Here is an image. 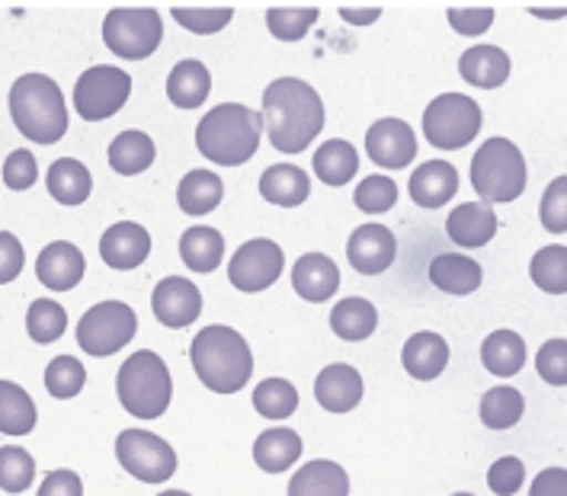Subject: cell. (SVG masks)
Returning <instances> with one entry per match:
<instances>
[{
	"instance_id": "cell-40",
	"label": "cell",
	"mask_w": 567,
	"mask_h": 496,
	"mask_svg": "<svg viewBox=\"0 0 567 496\" xmlns=\"http://www.w3.org/2000/svg\"><path fill=\"white\" fill-rule=\"evenodd\" d=\"M64 330H68V311L59 301H49V298L32 301L30 311H27V333H30L32 343L49 347V343L64 337Z\"/></svg>"
},
{
	"instance_id": "cell-20",
	"label": "cell",
	"mask_w": 567,
	"mask_h": 496,
	"mask_svg": "<svg viewBox=\"0 0 567 496\" xmlns=\"http://www.w3.org/2000/svg\"><path fill=\"white\" fill-rule=\"evenodd\" d=\"M408 189L420 208H443L458 193V170L449 161H426L411 174Z\"/></svg>"
},
{
	"instance_id": "cell-55",
	"label": "cell",
	"mask_w": 567,
	"mask_h": 496,
	"mask_svg": "<svg viewBox=\"0 0 567 496\" xmlns=\"http://www.w3.org/2000/svg\"><path fill=\"white\" fill-rule=\"evenodd\" d=\"M533 13H538V17H565V7H558V10H536L533 7Z\"/></svg>"
},
{
	"instance_id": "cell-48",
	"label": "cell",
	"mask_w": 567,
	"mask_h": 496,
	"mask_svg": "<svg viewBox=\"0 0 567 496\" xmlns=\"http://www.w3.org/2000/svg\"><path fill=\"white\" fill-rule=\"evenodd\" d=\"M526 480V465L519 458H497L494 465L487 467V487L497 496H513Z\"/></svg>"
},
{
	"instance_id": "cell-3",
	"label": "cell",
	"mask_w": 567,
	"mask_h": 496,
	"mask_svg": "<svg viewBox=\"0 0 567 496\" xmlns=\"http://www.w3.org/2000/svg\"><path fill=\"white\" fill-rule=\"evenodd\" d=\"M260 135H264L260 113L240 103H221L196 125V151L209 157L212 164L240 167L257 154Z\"/></svg>"
},
{
	"instance_id": "cell-52",
	"label": "cell",
	"mask_w": 567,
	"mask_h": 496,
	"mask_svg": "<svg viewBox=\"0 0 567 496\" xmlns=\"http://www.w3.org/2000/svg\"><path fill=\"white\" fill-rule=\"evenodd\" d=\"M39 496H84V484L74 471L61 467V471H49L42 487H39Z\"/></svg>"
},
{
	"instance_id": "cell-10",
	"label": "cell",
	"mask_w": 567,
	"mask_h": 496,
	"mask_svg": "<svg viewBox=\"0 0 567 496\" xmlns=\"http://www.w3.org/2000/svg\"><path fill=\"white\" fill-rule=\"evenodd\" d=\"M128 93H132V78L125 71L113 64H96L84 71L74 84V110L84 122H103L120 113Z\"/></svg>"
},
{
	"instance_id": "cell-39",
	"label": "cell",
	"mask_w": 567,
	"mask_h": 496,
	"mask_svg": "<svg viewBox=\"0 0 567 496\" xmlns=\"http://www.w3.org/2000/svg\"><path fill=\"white\" fill-rule=\"evenodd\" d=\"M529 276L542 292L565 294L567 292V247L565 244H551L542 247L533 264H529Z\"/></svg>"
},
{
	"instance_id": "cell-23",
	"label": "cell",
	"mask_w": 567,
	"mask_h": 496,
	"mask_svg": "<svg viewBox=\"0 0 567 496\" xmlns=\"http://www.w3.org/2000/svg\"><path fill=\"white\" fill-rule=\"evenodd\" d=\"M401 362L408 369V375L417 381H433L440 379L446 372L449 365V343L440 337V333H414L408 343H404V352H401Z\"/></svg>"
},
{
	"instance_id": "cell-57",
	"label": "cell",
	"mask_w": 567,
	"mask_h": 496,
	"mask_svg": "<svg viewBox=\"0 0 567 496\" xmlns=\"http://www.w3.org/2000/svg\"><path fill=\"white\" fill-rule=\"evenodd\" d=\"M452 496H475V494H452Z\"/></svg>"
},
{
	"instance_id": "cell-46",
	"label": "cell",
	"mask_w": 567,
	"mask_h": 496,
	"mask_svg": "<svg viewBox=\"0 0 567 496\" xmlns=\"http://www.w3.org/2000/svg\"><path fill=\"white\" fill-rule=\"evenodd\" d=\"M538 218H542L545 231H551V234L567 231V176L565 174L548 183V189H545V196H542Z\"/></svg>"
},
{
	"instance_id": "cell-38",
	"label": "cell",
	"mask_w": 567,
	"mask_h": 496,
	"mask_svg": "<svg viewBox=\"0 0 567 496\" xmlns=\"http://www.w3.org/2000/svg\"><path fill=\"white\" fill-rule=\"evenodd\" d=\"M254 410L267 420H289L299 410V391L286 379H267L254 388Z\"/></svg>"
},
{
	"instance_id": "cell-17",
	"label": "cell",
	"mask_w": 567,
	"mask_h": 496,
	"mask_svg": "<svg viewBox=\"0 0 567 496\" xmlns=\"http://www.w3.org/2000/svg\"><path fill=\"white\" fill-rule=\"evenodd\" d=\"M84 269H87V260L84 254L68 244V240H55L49 244L39 260H35V276L45 289L52 292H71L81 279H84Z\"/></svg>"
},
{
	"instance_id": "cell-41",
	"label": "cell",
	"mask_w": 567,
	"mask_h": 496,
	"mask_svg": "<svg viewBox=\"0 0 567 496\" xmlns=\"http://www.w3.org/2000/svg\"><path fill=\"white\" fill-rule=\"evenodd\" d=\"M318 7H269L267 27L279 42H299L315 27Z\"/></svg>"
},
{
	"instance_id": "cell-27",
	"label": "cell",
	"mask_w": 567,
	"mask_h": 496,
	"mask_svg": "<svg viewBox=\"0 0 567 496\" xmlns=\"http://www.w3.org/2000/svg\"><path fill=\"white\" fill-rule=\"evenodd\" d=\"M301 458V436L292 430H264L254 442V462L267 474H282Z\"/></svg>"
},
{
	"instance_id": "cell-11",
	"label": "cell",
	"mask_w": 567,
	"mask_h": 496,
	"mask_svg": "<svg viewBox=\"0 0 567 496\" xmlns=\"http://www.w3.org/2000/svg\"><path fill=\"white\" fill-rule=\"evenodd\" d=\"M116 458L120 465L145 484H164L177 474V452L171 442L154 436L148 430H125L116 438Z\"/></svg>"
},
{
	"instance_id": "cell-26",
	"label": "cell",
	"mask_w": 567,
	"mask_h": 496,
	"mask_svg": "<svg viewBox=\"0 0 567 496\" xmlns=\"http://www.w3.org/2000/svg\"><path fill=\"white\" fill-rule=\"evenodd\" d=\"M212 90V74L203 61L186 59L174 64L171 78H167V96L179 110H196L206 103Z\"/></svg>"
},
{
	"instance_id": "cell-42",
	"label": "cell",
	"mask_w": 567,
	"mask_h": 496,
	"mask_svg": "<svg viewBox=\"0 0 567 496\" xmlns=\"http://www.w3.org/2000/svg\"><path fill=\"white\" fill-rule=\"evenodd\" d=\"M84 381H87V372H84V365L74 355H59L45 369V391L52 397H59V401L78 397L84 391Z\"/></svg>"
},
{
	"instance_id": "cell-14",
	"label": "cell",
	"mask_w": 567,
	"mask_h": 496,
	"mask_svg": "<svg viewBox=\"0 0 567 496\" xmlns=\"http://www.w3.org/2000/svg\"><path fill=\"white\" fill-rule=\"evenodd\" d=\"M151 308H154V318L164 327L183 330V327L196 323V318L203 314V292L183 276H167L157 282V289L151 294Z\"/></svg>"
},
{
	"instance_id": "cell-51",
	"label": "cell",
	"mask_w": 567,
	"mask_h": 496,
	"mask_svg": "<svg viewBox=\"0 0 567 496\" xmlns=\"http://www.w3.org/2000/svg\"><path fill=\"white\" fill-rule=\"evenodd\" d=\"M23 266H27V254L17 234L0 231V286L13 282L23 272Z\"/></svg>"
},
{
	"instance_id": "cell-44",
	"label": "cell",
	"mask_w": 567,
	"mask_h": 496,
	"mask_svg": "<svg viewBox=\"0 0 567 496\" xmlns=\"http://www.w3.org/2000/svg\"><path fill=\"white\" fill-rule=\"evenodd\" d=\"M174 20H177L183 30L196 32V35H215L221 32L231 20H235V10L231 7H183L174 3Z\"/></svg>"
},
{
	"instance_id": "cell-31",
	"label": "cell",
	"mask_w": 567,
	"mask_h": 496,
	"mask_svg": "<svg viewBox=\"0 0 567 496\" xmlns=\"http://www.w3.org/2000/svg\"><path fill=\"white\" fill-rule=\"evenodd\" d=\"M308 193H311V179L292 164H276L260 176V196L279 208H296L308 199Z\"/></svg>"
},
{
	"instance_id": "cell-13",
	"label": "cell",
	"mask_w": 567,
	"mask_h": 496,
	"mask_svg": "<svg viewBox=\"0 0 567 496\" xmlns=\"http://www.w3.org/2000/svg\"><path fill=\"white\" fill-rule=\"evenodd\" d=\"M369 157L385 170H404L417 157V135L401 118H382L365 132Z\"/></svg>"
},
{
	"instance_id": "cell-33",
	"label": "cell",
	"mask_w": 567,
	"mask_h": 496,
	"mask_svg": "<svg viewBox=\"0 0 567 496\" xmlns=\"http://www.w3.org/2000/svg\"><path fill=\"white\" fill-rule=\"evenodd\" d=\"M45 183H49L52 199L61 205L87 203L90 189H93L90 170L81 161H74V157H61V161H55V164L49 167Z\"/></svg>"
},
{
	"instance_id": "cell-5",
	"label": "cell",
	"mask_w": 567,
	"mask_h": 496,
	"mask_svg": "<svg viewBox=\"0 0 567 496\" xmlns=\"http://www.w3.org/2000/svg\"><path fill=\"white\" fill-rule=\"evenodd\" d=\"M116 394H120L122 407L138 420L164 416L174 397V381H171L167 362L151 350L132 352L120 369Z\"/></svg>"
},
{
	"instance_id": "cell-56",
	"label": "cell",
	"mask_w": 567,
	"mask_h": 496,
	"mask_svg": "<svg viewBox=\"0 0 567 496\" xmlns=\"http://www.w3.org/2000/svg\"><path fill=\"white\" fill-rule=\"evenodd\" d=\"M157 496H193V494H183V490H164V494Z\"/></svg>"
},
{
	"instance_id": "cell-54",
	"label": "cell",
	"mask_w": 567,
	"mask_h": 496,
	"mask_svg": "<svg viewBox=\"0 0 567 496\" xmlns=\"http://www.w3.org/2000/svg\"><path fill=\"white\" fill-rule=\"evenodd\" d=\"M340 17H343L350 27H369V23H375V20L382 17V7H379V3H372V7H350V3H343V7H340Z\"/></svg>"
},
{
	"instance_id": "cell-28",
	"label": "cell",
	"mask_w": 567,
	"mask_h": 496,
	"mask_svg": "<svg viewBox=\"0 0 567 496\" xmlns=\"http://www.w3.org/2000/svg\"><path fill=\"white\" fill-rule=\"evenodd\" d=\"M221 196H225V183L212 170H189L179 179L177 203L183 215H193V218L209 215L221 205Z\"/></svg>"
},
{
	"instance_id": "cell-16",
	"label": "cell",
	"mask_w": 567,
	"mask_h": 496,
	"mask_svg": "<svg viewBox=\"0 0 567 496\" xmlns=\"http://www.w3.org/2000/svg\"><path fill=\"white\" fill-rule=\"evenodd\" d=\"M151 234L135 221H120L100 237V260L110 269H138L148 260Z\"/></svg>"
},
{
	"instance_id": "cell-25",
	"label": "cell",
	"mask_w": 567,
	"mask_h": 496,
	"mask_svg": "<svg viewBox=\"0 0 567 496\" xmlns=\"http://www.w3.org/2000/svg\"><path fill=\"white\" fill-rule=\"evenodd\" d=\"M289 496H350V477L337 462H308L292 474Z\"/></svg>"
},
{
	"instance_id": "cell-53",
	"label": "cell",
	"mask_w": 567,
	"mask_h": 496,
	"mask_svg": "<svg viewBox=\"0 0 567 496\" xmlns=\"http://www.w3.org/2000/svg\"><path fill=\"white\" fill-rule=\"evenodd\" d=\"M529 496H567V471L565 467H548L533 480Z\"/></svg>"
},
{
	"instance_id": "cell-1",
	"label": "cell",
	"mask_w": 567,
	"mask_h": 496,
	"mask_svg": "<svg viewBox=\"0 0 567 496\" xmlns=\"http://www.w3.org/2000/svg\"><path fill=\"white\" fill-rule=\"evenodd\" d=\"M260 122L267 128L269 145L286 154H299L324 128V103L318 90L299 78H279L264 93Z\"/></svg>"
},
{
	"instance_id": "cell-47",
	"label": "cell",
	"mask_w": 567,
	"mask_h": 496,
	"mask_svg": "<svg viewBox=\"0 0 567 496\" xmlns=\"http://www.w3.org/2000/svg\"><path fill=\"white\" fill-rule=\"evenodd\" d=\"M536 369L542 379L555 388H565L567 384V343L565 337L558 340H548L536 355Z\"/></svg>"
},
{
	"instance_id": "cell-15",
	"label": "cell",
	"mask_w": 567,
	"mask_h": 496,
	"mask_svg": "<svg viewBox=\"0 0 567 496\" xmlns=\"http://www.w3.org/2000/svg\"><path fill=\"white\" fill-rule=\"evenodd\" d=\"M398 257V240L385 225H359L350 234L347 244V260L359 276H382Z\"/></svg>"
},
{
	"instance_id": "cell-36",
	"label": "cell",
	"mask_w": 567,
	"mask_h": 496,
	"mask_svg": "<svg viewBox=\"0 0 567 496\" xmlns=\"http://www.w3.org/2000/svg\"><path fill=\"white\" fill-rule=\"evenodd\" d=\"M35 404L32 397L13 381H0V433L7 436H27L35 430Z\"/></svg>"
},
{
	"instance_id": "cell-49",
	"label": "cell",
	"mask_w": 567,
	"mask_h": 496,
	"mask_svg": "<svg viewBox=\"0 0 567 496\" xmlns=\"http://www.w3.org/2000/svg\"><path fill=\"white\" fill-rule=\"evenodd\" d=\"M446 17L449 27L458 32V35L475 39V35H484V32L491 30V23H494V7H449Z\"/></svg>"
},
{
	"instance_id": "cell-35",
	"label": "cell",
	"mask_w": 567,
	"mask_h": 496,
	"mask_svg": "<svg viewBox=\"0 0 567 496\" xmlns=\"http://www.w3.org/2000/svg\"><path fill=\"white\" fill-rule=\"evenodd\" d=\"M154 154H157V147L151 142V135L132 128V132H122V135L113 138V145H110V167L122 176L145 174L154 164Z\"/></svg>"
},
{
	"instance_id": "cell-7",
	"label": "cell",
	"mask_w": 567,
	"mask_h": 496,
	"mask_svg": "<svg viewBox=\"0 0 567 496\" xmlns=\"http://www.w3.org/2000/svg\"><path fill=\"white\" fill-rule=\"evenodd\" d=\"M164 23L154 7H113L103 20V42L125 61H145L157 52Z\"/></svg>"
},
{
	"instance_id": "cell-24",
	"label": "cell",
	"mask_w": 567,
	"mask_h": 496,
	"mask_svg": "<svg viewBox=\"0 0 567 496\" xmlns=\"http://www.w3.org/2000/svg\"><path fill=\"white\" fill-rule=\"evenodd\" d=\"M430 282L446 294H472L481 289V266L465 254H440L430 264Z\"/></svg>"
},
{
	"instance_id": "cell-9",
	"label": "cell",
	"mask_w": 567,
	"mask_h": 496,
	"mask_svg": "<svg viewBox=\"0 0 567 496\" xmlns=\"http://www.w3.org/2000/svg\"><path fill=\"white\" fill-rule=\"evenodd\" d=\"M135 327L138 318L125 301H100L78 321V343L90 355L106 359L125 350V343L135 337Z\"/></svg>"
},
{
	"instance_id": "cell-2",
	"label": "cell",
	"mask_w": 567,
	"mask_h": 496,
	"mask_svg": "<svg viewBox=\"0 0 567 496\" xmlns=\"http://www.w3.org/2000/svg\"><path fill=\"white\" fill-rule=\"evenodd\" d=\"M189 359L199 381L215 394H238L254 375V352L247 340L225 323L203 327V333L193 337Z\"/></svg>"
},
{
	"instance_id": "cell-29",
	"label": "cell",
	"mask_w": 567,
	"mask_h": 496,
	"mask_svg": "<svg viewBox=\"0 0 567 496\" xmlns=\"http://www.w3.org/2000/svg\"><path fill=\"white\" fill-rule=\"evenodd\" d=\"M375 327H379V311L365 298H343L330 311V330L347 343L369 340L375 333Z\"/></svg>"
},
{
	"instance_id": "cell-12",
	"label": "cell",
	"mask_w": 567,
	"mask_h": 496,
	"mask_svg": "<svg viewBox=\"0 0 567 496\" xmlns=\"http://www.w3.org/2000/svg\"><path fill=\"white\" fill-rule=\"evenodd\" d=\"M282 266H286V257L279 250V244L269 237H257L235 250V257L228 264V279L238 292H267L269 286L282 276Z\"/></svg>"
},
{
	"instance_id": "cell-6",
	"label": "cell",
	"mask_w": 567,
	"mask_h": 496,
	"mask_svg": "<svg viewBox=\"0 0 567 496\" xmlns=\"http://www.w3.org/2000/svg\"><path fill=\"white\" fill-rule=\"evenodd\" d=\"M526 157L509 138H487L472 157V186L478 203H513L526 189Z\"/></svg>"
},
{
	"instance_id": "cell-21",
	"label": "cell",
	"mask_w": 567,
	"mask_h": 496,
	"mask_svg": "<svg viewBox=\"0 0 567 496\" xmlns=\"http://www.w3.org/2000/svg\"><path fill=\"white\" fill-rule=\"evenodd\" d=\"M509 71V55L497 45H472L462 59H458V74L462 81H468L472 87L481 90H497L507 84Z\"/></svg>"
},
{
	"instance_id": "cell-32",
	"label": "cell",
	"mask_w": 567,
	"mask_h": 496,
	"mask_svg": "<svg viewBox=\"0 0 567 496\" xmlns=\"http://www.w3.org/2000/svg\"><path fill=\"white\" fill-rule=\"evenodd\" d=\"M179 260L189 272H215L225 260V237L215 228H189L179 237Z\"/></svg>"
},
{
	"instance_id": "cell-43",
	"label": "cell",
	"mask_w": 567,
	"mask_h": 496,
	"mask_svg": "<svg viewBox=\"0 0 567 496\" xmlns=\"http://www.w3.org/2000/svg\"><path fill=\"white\" fill-rule=\"evenodd\" d=\"M32 477H35V462L30 452L20 445H3L0 448V490L23 494L30 490Z\"/></svg>"
},
{
	"instance_id": "cell-50",
	"label": "cell",
	"mask_w": 567,
	"mask_h": 496,
	"mask_svg": "<svg viewBox=\"0 0 567 496\" xmlns=\"http://www.w3.org/2000/svg\"><path fill=\"white\" fill-rule=\"evenodd\" d=\"M35 176H39V164H35V154L27 151V147L13 151V154L3 161V183H7L10 189H17V193L30 189L32 183H35Z\"/></svg>"
},
{
	"instance_id": "cell-45",
	"label": "cell",
	"mask_w": 567,
	"mask_h": 496,
	"mask_svg": "<svg viewBox=\"0 0 567 496\" xmlns=\"http://www.w3.org/2000/svg\"><path fill=\"white\" fill-rule=\"evenodd\" d=\"M353 203L365 215H382V211H389L398 203V183L382 174L365 176L357 186V193H353Z\"/></svg>"
},
{
	"instance_id": "cell-4",
	"label": "cell",
	"mask_w": 567,
	"mask_h": 496,
	"mask_svg": "<svg viewBox=\"0 0 567 496\" xmlns=\"http://www.w3.org/2000/svg\"><path fill=\"white\" fill-rule=\"evenodd\" d=\"M10 118L35 145H55L68 132V106L49 74H23L10 87Z\"/></svg>"
},
{
	"instance_id": "cell-8",
	"label": "cell",
	"mask_w": 567,
	"mask_h": 496,
	"mask_svg": "<svg viewBox=\"0 0 567 496\" xmlns=\"http://www.w3.org/2000/svg\"><path fill=\"white\" fill-rule=\"evenodd\" d=\"M481 132V106L465 93H443L423 113V135L440 151H462Z\"/></svg>"
},
{
	"instance_id": "cell-34",
	"label": "cell",
	"mask_w": 567,
	"mask_h": 496,
	"mask_svg": "<svg viewBox=\"0 0 567 496\" xmlns=\"http://www.w3.org/2000/svg\"><path fill=\"white\" fill-rule=\"evenodd\" d=\"M311 167L328 186H347L359 174L357 147L350 145V142H343V138H330V142H324L315 151Z\"/></svg>"
},
{
	"instance_id": "cell-19",
	"label": "cell",
	"mask_w": 567,
	"mask_h": 496,
	"mask_svg": "<svg viewBox=\"0 0 567 496\" xmlns=\"http://www.w3.org/2000/svg\"><path fill=\"white\" fill-rule=\"evenodd\" d=\"M446 234L452 244L465 247V250H475L494 240L497 234V215H494V205L487 203H462L446 221Z\"/></svg>"
},
{
	"instance_id": "cell-30",
	"label": "cell",
	"mask_w": 567,
	"mask_h": 496,
	"mask_svg": "<svg viewBox=\"0 0 567 496\" xmlns=\"http://www.w3.org/2000/svg\"><path fill=\"white\" fill-rule=\"evenodd\" d=\"M481 362L491 375L509 379L526 365V340L513 330H494L481 347Z\"/></svg>"
},
{
	"instance_id": "cell-18",
	"label": "cell",
	"mask_w": 567,
	"mask_h": 496,
	"mask_svg": "<svg viewBox=\"0 0 567 496\" xmlns=\"http://www.w3.org/2000/svg\"><path fill=\"white\" fill-rule=\"evenodd\" d=\"M315 397L330 413H350L362 401V375L347 362H333L315 381Z\"/></svg>"
},
{
	"instance_id": "cell-37",
	"label": "cell",
	"mask_w": 567,
	"mask_h": 496,
	"mask_svg": "<svg viewBox=\"0 0 567 496\" xmlns=\"http://www.w3.org/2000/svg\"><path fill=\"white\" fill-rule=\"evenodd\" d=\"M523 410H526V401L516 388L509 384H497L491 388L484 397H481V423L487 430H509L523 420Z\"/></svg>"
},
{
	"instance_id": "cell-22",
	"label": "cell",
	"mask_w": 567,
	"mask_h": 496,
	"mask_svg": "<svg viewBox=\"0 0 567 496\" xmlns=\"http://www.w3.org/2000/svg\"><path fill=\"white\" fill-rule=\"evenodd\" d=\"M292 289L311 304L330 301V294L340 289V269L324 254H305L292 266Z\"/></svg>"
}]
</instances>
